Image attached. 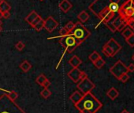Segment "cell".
<instances>
[{"instance_id": "ee69618b", "label": "cell", "mask_w": 134, "mask_h": 113, "mask_svg": "<svg viewBox=\"0 0 134 113\" xmlns=\"http://www.w3.org/2000/svg\"><path fill=\"white\" fill-rule=\"evenodd\" d=\"M2 23H3V22H2L1 19H0V25H2Z\"/></svg>"}, {"instance_id": "836d02e7", "label": "cell", "mask_w": 134, "mask_h": 113, "mask_svg": "<svg viewBox=\"0 0 134 113\" xmlns=\"http://www.w3.org/2000/svg\"><path fill=\"white\" fill-rule=\"evenodd\" d=\"M25 44L22 41H18L16 44H15V47L18 50V51H22L25 47Z\"/></svg>"}, {"instance_id": "cb8c5ba5", "label": "cell", "mask_w": 134, "mask_h": 113, "mask_svg": "<svg viewBox=\"0 0 134 113\" xmlns=\"http://www.w3.org/2000/svg\"><path fill=\"white\" fill-rule=\"evenodd\" d=\"M101 57L100 56V55L97 52V51H94L90 55H89V57H88V59L92 62V63H94V62H96L97 60H99V58Z\"/></svg>"}, {"instance_id": "7c38bea8", "label": "cell", "mask_w": 134, "mask_h": 113, "mask_svg": "<svg viewBox=\"0 0 134 113\" xmlns=\"http://www.w3.org/2000/svg\"><path fill=\"white\" fill-rule=\"evenodd\" d=\"M72 7H73V5L69 0H62L59 3V8L64 13L68 12L72 8Z\"/></svg>"}, {"instance_id": "e575fe53", "label": "cell", "mask_w": 134, "mask_h": 113, "mask_svg": "<svg viewBox=\"0 0 134 113\" xmlns=\"http://www.w3.org/2000/svg\"><path fill=\"white\" fill-rule=\"evenodd\" d=\"M126 23H127V26H129V28L134 31V18H131L126 21Z\"/></svg>"}, {"instance_id": "681fc988", "label": "cell", "mask_w": 134, "mask_h": 113, "mask_svg": "<svg viewBox=\"0 0 134 113\" xmlns=\"http://www.w3.org/2000/svg\"><path fill=\"white\" fill-rule=\"evenodd\" d=\"M133 113H134V112H133Z\"/></svg>"}, {"instance_id": "1f68e13d", "label": "cell", "mask_w": 134, "mask_h": 113, "mask_svg": "<svg viewBox=\"0 0 134 113\" xmlns=\"http://www.w3.org/2000/svg\"><path fill=\"white\" fill-rule=\"evenodd\" d=\"M129 79V76L128 73H125V74H122V75L120 77V78H119L118 80H119V81H121L122 83H125Z\"/></svg>"}, {"instance_id": "bcb514c9", "label": "cell", "mask_w": 134, "mask_h": 113, "mask_svg": "<svg viewBox=\"0 0 134 113\" xmlns=\"http://www.w3.org/2000/svg\"><path fill=\"white\" fill-rule=\"evenodd\" d=\"M79 113H85V112H81V111H80Z\"/></svg>"}, {"instance_id": "2e32d148", "label": "cell", "mask_w": 134, "mask_h": 113, "mask_svg": "<svg viewBox=\"0 0 134 113\" xmlns=\"http://www.w3.org/2000/svg\"><path fill=\"white\" fill-rule=\"evenodd\" d=\"M39 16V14L35 11V10H32L25 18V21H27L29 25H31L32 24V22L37 18Z\"/></svg>"}, {"instance_id": "4316f807", "label": "cell", "mask_w": 134, "mask_h": 113, "mask_svg": "<svg viewBox=\"0 0 134 113\" xmlns=\"http://www.w3.org/2000/svg\"><path fill=\"white\" fill-rule=\"evenodd\" d=\"M40 95H41L44 99H47V98L51 95V92L48 89V88H44V89L40 92Z\"/></svg>"}, {"instance_id": "9c48e42d", "label": "cell", "mask_w": 134, "mask_h": 113, "mask_svg": "<svg viewBox=\"0 0 134 113\" xmlns=\"http://www.w3.org/2000/svg\"><path fill=\"white\" fill-rule=\"evenodd\" d=\"M58 25H59L58 22L57 21H55V19H54L53 17L50 16L47 19L44 20V27L43 28H45V29L48 33H51L58 26Z\"/></svg>"}, {"instance_id": "d6a6232c", "label": "cell", "mask_w": 134, "mask_h": 113, "mask_svg": "<svg viewBox=\"0 0 134 113\" xmlns=\"http://www.w3.org/2000/svg\"><path fill=\"white\" fill-rule=\"evenodd\" d=\"M59 33H60V36H67V35L70 34V32H69L65 27H62V28L60 29Z\"/></svg>"}, {"instance_id": "74e56055", "label": "cell", "mask_w": 134, "mask_h": 113, "mask_svg": "<svg viewBox=\"0 0 134 113\" xmlns=\"http://www.w3.org/2000/svg\"><path fill=\"white\" fill-rule=\"evenodd\" d=\"M128 67V71H129V72H131V73L134 72V63H130V64H129V67Z\"/></svg>"}, {"instance_id": "8fae6325", "label": "cell", "mask_w": 134, "mask_h": 113, "mask_svg": "<svg viewBox=\"0 0 134 113\" xmlns=\"http://www.w3.org/2000/svg\"><path fill=\"white\" fill-rule=\"evenodd\" d=\"M106 44L112 50V51L114 52V55H115L116 54H118V53L121 51V44H120L119 43H118L114 38L110 39V40L106 43Z\"/></svg>"}, {"instance_id": "b9f144b4", "label": "cell", "mask_w": 134, "mask_h": 113, "mask_svg": "<svg viewBox=\"0 0 134 113\" xmlns=\"http://www.w3.org/2000/svg\"><path fill=\"white\" fill-rule=\"evenodd\" d=\"M3 31V28H2V26L1 25H0V33H1Z\"/></svg>"}, {"instance_id": "7402d4cb", "label": "cell", "mask_w": 134, "mask_h": 113, "mask_svg": "<svg viewBox=\"0 0 134 113\" xmlns=\"http://www.w3.org/2000/svg\"><path fill=\"white\" fill-rule=\"evenodd\" d=\"M47 80V78L43 74H40L36 79V82L40 85V86H43V85L44 84V82Z\"/></svg>"}, {"instance_id": "7dc6e473", "label": "cell", "mask_w": 134, "mask_h": 113, "mask_svg": "<svg viewBox=\"0 0 134 113\" xmlns=\"http://www.w3.org/2000/svg\"><path fill=\"white\" fill-rule=\"evenodd\" d=\"M40 1H43V0H40Z\"/></svg>"}, {"instance_id": "f1b7e54d", "label": "cell", "mask_w": 134, "mask_h": 113, "mask_svg": "<svg viewBox=\"0 0 134 113\" xmlns=\"http://www.w3.org/2000/svg\"><path fill=\"white\" fill-rule=\"evenodd\" d=\"M74 26H75V24H74L73 21H69L68 23H67V24L65 25V28L67 30H68L69 32H71V31L74 29Z\"/></svg>"}, {"instance_id": "4dcf8cb0", "label": "cell", "mask_w": 134, "mask_h": 113, "mask_svg": "<svg viewBox=\"0 0 134 113\" xmlns=\"http://www.w3.org/2000/svg\"><path fill=\"white\" fill-rule=\"evenodd\" d=\"M126 27H127V23H126L125 21H122V22L119 25V26L117 28V31H118V32H122Z\"/></svg>"}, {"instance_id": "8d00e7d4", "label": "cell", "mask_w": 134, "mask_h": 113, "mask_svg": "<svg viewBox=\"0 0 134 113\" xmlns=\"http://www.w3.org/2000/svg\"><path fill=\"white\" fill-rule=\"evenodd\" d=\"M3 17L6 19H8L10 18V11H6V12H3Z\"/></svg>"}, {"instance_id": "277c9868", "label": "cell", "mask_w": 134, "mask_h": 113, "mask_svg": "<svg viewBox=\"0 0 134 113\" xmlns=\"http://www.w3.org/2000/svg\"><path fill=\"white\" fill-rule=\"evenodd\" d=\"M59 43L62 46V47H64L65 51L70 54L72 53L78 46L81 44V43L79 42L72 34L61 36Z\"/></svg>"}, {"instance_id": "44dd1931", "label": "cell", "mask_w": 134, "mask_h": 113, "mask_svg": "<svg viewBox=\"0 0 134 113\" xmlns=\"http://www.w3.org/2000/svg\"><path fill=\"white\" fill-rule=\"evenodd\" d=\"M121 35H122V36L126 40V39H128L129 37H130L132 34H134V31L132 29H130V28H126V29H125L122 32H121Z\"/></svg>"}, {"instance_id": "f546056e", "label": "cell", "mask_w": 134, "mask_h": 113, "mask_svg": "<svg viewBox=\"0 0 134 113\" xmlns=\"http://www.w3.org/2000/svg\"><path fill=\"white\" fill-rule=\"evenodd\" d=\"M125 40H126V43H127L131 47H134V34H132L130 37H129V38L126 39Z\"/></svg>"}, {"instance_id": "9a60e30c", "label": "cell", "mask_w": 134, "mask_h": 113, "mask_svg": "<svg viewBox=\"0 0 134 113\" xmlns=\"http://www.w3.org/2000/svg\"><path fill=\"white\" fill-rule=\"evenodd\" d=\"M69 63H70V65H71L73 67V68L74 67H78L82 63V61L78 56L74 55L73 57H71V59L69 60Z\"/></svg>"}, {"instance_id": "ffe728a7", "label": "cell", "mask_w": 134, "mask_h": 113, "mask_svg": "<svg viewBox=\"0 0 134 113\" xmlns=\"http://www.w3.org/2000/svg\"><path fill=\"white\" fill-rule=\"evenodd\" d=\"M10 9H11L10 5L7 2H6L5 0H3L2 3H0V11H2V12L10 11Z\"/></svg>"}, {"instance_id": "ac0fdd59", "label": "cell", "mask_w": 134, "mask_h": 113, "mask_svg": "<svg viewBox=\"0 0 134 113\" xmlns=\"http://www.w3.org/2000/svg\"><path fill=\"white\" fill-rule=\"evenodd\" d=\"M77 18L80 20L81 23H85L89 19V14L85 10H83L77 15Z\"/></svg>"}, {"instance_id": "ab89813d", "label": "cell", "mask_w": 134, "mask_h": 113, "mask_svg": "<svg viewBox=\"0 0 134 113\" xmlns=\"http://www.w3.org/2000/svg\"><path fill=\"white\" fill-rule=\"evenodd\" d=\"M121 113H129V111H128L127 110H125V109H124V110H123V111H121Z\"/></svg>"}, {"instance_id": "8992f818", "label": "cell", "mask_w": 134, "mask_h": 113, "mask_svg": "<svg viewBox=\"0 0 134 113\" xmlns=\"http://www.w3.org/2000/svg\"><path fill=\"white\" fill-rule=\"evenodd\" d=\"M118 15L125 21L131 18H134V2L132 0H127L121 6L118 12Z\"/></svg>"}, {"instance_id": "d590c367", "label": "cell", "mask_w": 134, "mask_h": 113, "mask_svg": "<svg viewBox=\"0 0 134 113\" xmlns=\"http://www.w3.org/2000/svg\"><path fill=\"white\" fill-rule=\"evenodd\" d=\"M41 19H42V18H41V17L39 15V16H38V17H37V18H36V19H35L33 21H32V24H31L30 25H31V26L33 28V27H34V25H36V24H37V23H38V22H39L40 20H41Z\"/></svg>"}, {"instance_id": "83f0119b", "label": "cell", "mask_w": 134, "mask_h": 113, "mask_svg": "<svg viewBox=\"0 0 134 113\" xmlns=\"http://www.w3.org/2000/svg\"><path fill=\"white\" fill-rule=\"evenodd\" d=\"M43 27H44V20L42 18L36 25H34L33 28H34L36 31H40L42 29H43Z\"/></svg>"}, {"instance_id": "f35d334b", "label": "cell", "mask_w": 134, "mask_h": 113, "mask_svg": "<svg viewBox=\"0 0 134 113\" xmlns=\"http://www.w3.org/2000/svg\"><path fill=\"white\" fill-rule=\"evenodd\" d=\"M50 85H51V82L47 79V80L44 82V84L43 85V88H48Z\"/></svg>"}, {"instance_id": "7a4b0ae2", "label": "cell", "mask_w": 134, "mask_h": 113, "mask_svg": "<svg viewBox=\"0 0 134 113\" xmlns=\"http://www.w3.org/2000/svg\"><path fill=\"white\" fill-rule=\"evenodd\" d=\"M74 105L77 110L85 113H96L103 107V104L91 92L84 94L81 100Z\"/></svg>"}, {"instance_id": "603a6c76", "label": "cell", "mask_w": 134, "mask_h": 113, "mask_svg": "<svg viewBox=\"0 0 134 113\" xmlns=\"http://www.w3.org/2000/svg\"><path fill=\"white\" fill-rule=\"evenodd\" d=\"M6 94H7V97H8L10 100H14V101H15L16 99L18 97V93H16V92H14V91H7Z\"/></svg>"}, {"instance_id": "484cf974", "label": "cell", "mask_w": 134, "mask_h": 113, "mask_svg": "<svg viewBox=\"0 0 134 113\" xmlns=\"http://www.w3.org/2000/svg\"><path fill=\"white\" fill-rule=\"evenodd\" d=\"M105 63H106L105 60H103L101 57H100L99 60H97L96 62H94V63H93L94 66H95L96 68H98V69H100V68H102V67H103L105 65Z\"/></svg>"}, {"instance_id": "7bdbcfd3", "label": "cell", "mask_w": 134, "mask_h": 113, "mask_svg": "<svg viewBox=\"0 0 134 113\" xmlns=\"http://www.w3.org/2000/svg\"><path fill=\"white\" fill-rule=\"evenodd\" d=\"M132 60L134 61V54H133V55H132Z\"/></svg>"}, {"instance_id": "c3c4849f", "label": "cell", "mask_w": 134, "mask_h": 113, "mask_svg": "<svg viewBox=\"0 0 134 113\" xmlns=\"http://www.w3.org/2000/svg\"><path fill=\"white\" fill-rule=\"evenodd\" d=\"M132 1H133V2H134V0H132Z\"/></svg>"}, {"instance_id": "d4e9b609", "label": "cell", "mask_w": 134, "mask_h": 113, "mask_svg": "<svg viewBox=\"0 0 134 113\" xmlns=\"http://www.w3.org/2000/svg\"><path fill=\"white\" fill-rule=\"evenodd\" d=\"M122 21H124V19H123L121 16H119V15L118 14V17L115 18L114 20L111 23H112V25L115 27V29H117V28L119 26V25H120Z\"/></svg>"}, {"instance_id": "52a82bcc", "label": "cell", "mask_w": 134, "mask_h": 113, "mask_svg": "<svg viewBox=\"0 0 134 113\" xmlns=\"http://www.w3.org/2000/svg\"><path fill=\"white\" fill-rule=\"evenodd\" d=\"M110 73L118 80L122 74L129 73V71L128 67L124 64V63L121 60H118L114 64V66H112L110 68Z\"/></svg>"}, {"instance_id": "60d3db41", "label": "cell", "mask_w": 134, "mask_h": 113, "mask_svg": "<svg viewBox=\"0 0 134 113\" xmlns=\"http://www.w3.org/2000/svg\"><path fill=\"white\" fill-rule=\"evenodd\" d=\"M3 12L2 11H0V19L1 18H3Z\"/></svg>"}, {"instance_id": "f6af8a7d", "label": "cell", "mask_w": 134, "mask_h": 113, "mask_svg": "<svg viewBox=\"0 0 134 113\" xmlns=\"http://www.w3.org/2000/svg\"><path fill=\"white\" fill-rule=\"evenodd\" d=\"M2 1H3V0H0V3H2Z\"/></svg>"}, {"instance_id": "5b68a950", "label": "cell", "mask_w": 134, "mask_h": 113, "mask_svg": "<svg viewBox=\"0 0 134 113\" xmlns=\"http://www.w3.org/2000/svg\"><path fill=\"white\" fill-rule=\"evenodd\" d=\"M70 34H72L79 42L82 43L90 36L91 33L86 27L83 25L81 21H78L75 23V26L70 32Z\"/></svg>"}, {"instance_id": "ba28073f", "label": "cell", "mask_w": 134, "mask_h": 113, "mask_svg": "<svg viewBox=\"0 0 134 113\" xmlns=\"http://www.w3.org/2000/svg\"><path fill=\"white\" fill-rule=\"evenodd\" d=\"M95 87H96V85L88 77L81 80L79 82H77V88L83 94L90 93L93 89H95Z\"/></svg>"}, {"instance_id": "e0dca14e", "label": "cell", "mask_w": 134, "mask_h": 113, "mask_svg": "<svg viewBox=\"0 0 134 113\" xmlns=\"http://www.w3.org/2000/svg\"><path fill=\"white\" fill-rule=\"evenodd\" d=\"M19 67L22 70L23 72H25V73H26V72H28V71H29L31 70L32 65H31V63H30L29 61L25 60V61H23V62L20 64Z\"/></svg>"}, {"instance_id": "30bf717a", "label": "cell", "mask_w": 134, "mask_h": 113, "mask_svg": "<svg viewBox=\"0 0 134 113\" xmlns=\"http://www.w3.org/2000/svg\"><path fill=\"white\" fill-rule=\"evenodd\" d=\"M82 73H83V71H81L78 67H74L68 73V77L74 83H77V82H79L81 81V78Z\"/></svg>"}, {"instance_id": "3957f363", "label": "cell", "mask_w": 134, "mask_h": 113, "mask_svg": "<svg viewBox=\"0 0 134 113\" xmlns=\"http://www.w3.org/2000/svg\"><path fill=\"white\" fill-rule=\"evenodd\" d=\"M0 113H26L15 101L10 100L7 94L0 96Z\"/></svg>"}, {"instance_id": "d6986e66", "label": "cell", "mask_w": 134, "mask_h": 113, "mask_svg": "<svg viewBox=\"0 0 134 113\" xmlns=\"http://www.w3.org/2000/svg\"><path fill=\"white\" fill-rule=\"evenodd\" d=\"M103 53L107 56V57H114V52L112 51V50L105 44L103 47V50H102Z\"/></svg>"}, {"instance_id": "6da1fadb", "label": "cell", "mask_w": 134, "mask_h": 113, "mask_svg": "<svg viewBox=\"0 0 134 113\" xmlns=\"http://www.w3.org/2000/svg\"><path fill=\"white\" fill-rule=\"evenodd\" d=\"M127 0H95L88 7L92 11L101 22L106 25L107 22L111 21V19L118 14L121 6Z\"/></svg>"}, {"instance_id": "5bb4252c", "label": "cell", "mask_w": 134, "mask_h": 113, "mask_svg": "<svg viewBox=\"0 0 134 113\" xmlns=\"http://www.w3.org/2000/svg\"><path fill=\"white\" fill-rule=\"evenodd\" d=\"M107 96L111 100H114L118 96H119V92L118 91V89L114 87H111L107 92Z\"/></svg>"}, {"instance_id": "4fadbf2b", "label": "cell", "mask_w": 134, "mask_h": 113, "mask_svg": "<svg viewBox=\"0 0 134 113\" xmlns=\"http://www.w3.org/2000/svg\"><path fill=\"white\" fill-rule=\"evenodd\" d=\"M83 95H84V94H83L81 91H75V92H74V93L70 95V100L74 104H76L77 103H78V102L81 100V99L82 98Z\"/></svg>"}]
</instances>
